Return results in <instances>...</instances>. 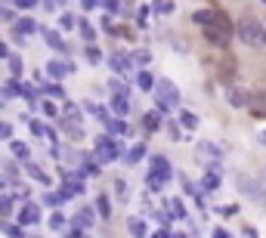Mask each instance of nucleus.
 <instances>
[{
	"label": "nucleus",
	"mask_w": 266,
	"mask_h": 238,
	"mask_svg": "<svg viewBox=\"0 0 266 238\" xmlns=\"http://www.w3.org/2000/svg\"><path fill=\"white\" fill-rule=\"evenodd\" d=\"M251 114H257V117H266V90H257V93H251Z\"/></svg>",
	"instance_id": "11"
},
{
	"label": "nucleus",
	"mask_w": 266,
	"mask_h": 238,
	"mask_svg": "<svg viewBox=\"0 0 266 238\" xmlns=\"http://www.w3.org/2000/svg\"><path fill=\"white\" fill-rule=\"evenodd\" d=\"M71 223H74V226H93V223H96V211H93V207H81L78 217H74Z\"/></svg>",
	"instance_id": "17"
},
{
	"label": "nucleus",
	"mask_w": 266,
	"mask_h": 238,
	"mask_svg": "<svg viewBox=\"0 0 266 238\" xmlns=\"http://www.w3.org/2000/svg\"><path fill=\"white\" fill-rule=\"evenodd\" d=\"M260 139H263V142H266V130H263V136H260Z\"/></svg>",
	"instance_id": "58"
},
{
	"label": "nucleus",
	"mask_w": 266,
	"mask_h": 238,
	"mask_svg": "<svg viewBox=\"0 0 266 238\" xmlns=\"http://www.w3.org/2000/svg\"><path fill=\"white\" fill-rule=\"evenodd\" d=\"M0 59H10V50H7V44L0 41Z\"/></svg>",
	"instance_id": "55"
},
{
	"label": "nucleus",
	"mask_w": 266,
	"mask_h": 238,
	"mask_svg": "<svg viewBox=\"0 0 266 238\" xmlns=\"http://www.w3.org/2000/svg\"><path fill=\"white\" fill-rule=\"evenodd\" d=\"M0 139H13V127L7 121H0Z\"/></svg>",
	"instance_id": "48"
},
{
	"label": "nucleus",
	"mask_w": 266,
	"mask_h": 238,
	"mask_svg": "<svg viewBox=\"0 0 266 238\" xmlns=\"http://www.w3.org/2000/svg\"><path fill=\"white\" fill-rule=\"evenodd\" d=\"M65 130H68V136H71V139H81V136H84V127H81V124L65 121Z\"/></svg>",
	"instance_id": "41"
},
{
	"label": "nucleus",
	"mask_w": 266,
	"mask_h": 238,
	"mask_svg": "<svg viewBox=\"0 0 266 238\" xmlns=\"http://www.w3.org/2000/svg\"><path fill=\"white\" fill-rule=\"evenodd\" d=\"M211 19H214V10H195V13H192V22H195V25H201V28H204Z\"/></svg>",
	"instance_id": "31"
},
{
	"label": "nucleus",
	"mask_w": 266,
	"mask_h": 238,
	"mask_svg": "<svg viewBox=\"0 0 266 238\" xmlns=\"http://www.w3.org/2000/svg\"><path fill=\"white\" fill-rule=\"evenodd\" d=\"M130 62H136V65H149V62H152V53H149V50H136V53L130 56Z\"/></svg>",
	"instance_id": "36"
},
{
	"label": "nucleus",
	"mask_w": 266,
	"mask_h": 238,
	"mask_svg": "<svg viewBox=\"0 0 266 238\" xmlns=\"http://www.w3.org/2000/svg\"><path fill=\"white\" fill-rule=\"evenodd\" d=\"M13 214V198L7 195V198H0V217H10Z\"/></svg>",
	"instance_id": "42"
},
{
	"label": "nucleus",
	"mask_w": 266,
	"mask_h": 238,
	"mask_svg": "<svg viewBox=\"0 0 266 238\" xmlns=\"http://www.w3.org/2000/svg\"><path fill=\"white\" fill-rule=\"evenodd\" d=\"M93 155L99 158V164H111V161H118V158H124V155H121V142H118L115 136H108V133L96 136Z\"/></svg>",
	"instance_id": "2"
},
{
	"label": "nucleus",
	"mask_w": 266,
	"mask_h": 238,
	"mask_svg": "<svg viewBox=\"0 0 266 238\" xmlns=\"http://www.w3.org/2000/svg\"><path fill=\"white\" fill-rule=\"evenodd\" d=\"M81 7H84V13H93L99 7V0H81Z\"/></svg>",
	"instance_id": "51"
},
{
	"label": "nucleus",
	"mask_w": 266,
	"mask_h": 238,
	"mask_svg": "<svg viewBox=\"0 0 266 238\" xmlns=\"http://www.w3.org/2000/svg\"><path fill=\"white\" fill-rule=\"evenodd\" d=\"M167 133H170V139H183V133H180V124H176V121H170V124H167Z\"/></svg>",
	"instance_id": "47"
},
{
	"label": "nucleus",
	"mask_w": 266,
	"mask_h": 238,
	"mask_svg": "<svg viewBox=\"0 0 266 238\" xmlns=\"http://www.w3.org/2000/svg\"><path fill=\"white\" fill-rule=\"evenodd\" d=\"M149 10H152V7H139V16H136V19H139V25H145V22H149Z\"/></svg>",
	"instance_id": "53"
},
{
	"label": "nucleus",
	"mask_w": 266,
	"mask_h": 238,
	"mask_svg": "<svg viewBox=\"0 0 266 238\" xmlns=\"http://www.w3.org/2000/svg\"><path fill=\"white\" fill-rule=\"evenodd\" d=\"M167 207H170V214H173V217H186V207H183V198H170V204H167Z\"/></svg>",
	"instance_id": "37"
},
{
	"label": "nucleus",
	"mask_w": 266,
	"mask_h": 238,
	"mask_svg": "<svg viewBox=\"0 0 266 238\" xmlns=\"http://www.w3.org/2000/svg\"><path fill=\"white\" fill-rule=\"evenodd\" d=\"M99 4H102L108 13H121V0H99Z\"/></svg>",
	"instance_id": "45"
},
{
	"label": "nucleus",
	"mask_w": 266,
	"mask_h": 238,
	"mask_svg": "<svg viewBox=\"0 0 266 238\" xmlns=\"http://www.w3.org/2000/svg\"><path fill=\"white\" fill-rule=\"evenodd\" d=\"M111 111H115L118 117H124L130 111V99L127 96H111Z\"/></svg>",
	"instance_id": "21"
},
{
	"label": "nucleus",
	"mask_w": 266,
	"mask_h": 238,
	"mask_svg": "<svg viewBox=\"0 0 266 238\" xmlns=\"http://www.w3.org/2000/svg\"><path fill=\"white\" fill-rule=\"evenodd\" d=\"M115 192H118L121 198H127V180H115Z\"/></svg>",
	"instance_id": "50"
},
{
	"label": "nucleus",
	"mask_w": 266,
	"mask_h": 238,
	"mask_svg": "<svg viewBox=\"0 0 266 238\" xmlns=\"http://www.w3.org/2000/svg\"><path fill=\"white\" fill-rule=\"evenodd\" d=\"M96 214H99L102 220L111 217V201H108V195H96Z\"/></svg>",
	"instance_id": "24"
},
{
	"label": "nucleus",
	"mask_w": 266,
	"mask_h": 238,
	"mask_svg": "<svg viewBox=\"0 0 266 238\" xmlns=\"http://www.w3.org/2000/svg\"><path fill=\"white\" fill-rule=\"evenodd\" d=\"M84 108L96 117V121H102V124H108V121H111V117L105 114V108H102V105H96V102H84Z\"/></svg>",
	"instance_id": "25"
},
{
	"label": "nucleus",
	"mask_w": 266,
	"mask_h": 238,
	"mask_svg": "<svg viewBox=\"0 0 266 238\" xmlns=\"http://www.w3.org/2000/svg\"><path fill=\"white\" fill-rule=\"evenodd\" d=\"M158 124H161L158 111H149V114L142 117V130H149V133H155V130H158Z\"/></svg>",
	"instance_id": "26"
},
{
	"label": "nucleus",
	"mask_w": 266,
	"mask_h": 238,
	"mask_svg": "<svg viewBox=\"0 0 266 238\" xmlns=\"http://www.w3.org/2000/svg\"><path fill=\"white\" fill-rule=\"evenodd\" d=\"M226 99H229V105H232V108H248V105H251V93H248V90H242V87H229Z\"/></svg>",
	"instance_id": "7"
},
{
	"label": "nucleus",
	"mask_w": 266,
	"mask_h": 238,
	"mask_svg": "<svg viewBox=\"0 0 266 238\" xmlns=\"http://www.w3.org/2000/svg\"><path fill=\"white\" fill-rule=\"evenodd\" d=\"M25 170H28V173H31V176L37 180V183H44V186H50V176H47V173H44L41 167H37V164H31V161H25Z\"/></svg>",
	"instance_id": "28"
},
{
	"label": "nucleus",
	"mask_w": 266,
	"mask_h": 238,
	"mask_svg": "<svg viewBox=\"0 0 266 238\" xmlns=\"http://www.w3.org/2000/svg\"><path fill=\"white\" fill-rule=\"evenodd\" d=\"M201 31H204V37H208L214 47H226V44L232 41V22H229V16L220 13V10H214V19Z\"/></svg>",
	"instance_id": "1"
},
{
	"label": "nucleus",
	"mask_w": 266,
	"mask_h": 238,
	"mask_svg": "<svg viewBox=\"0 0 266 238\" xmlns=\"http://www.w3.org/2000/svg\"><path fill=\"white\" fill-rule=\"evenodd\" d=\"M44 41L53 47V50H59V53H65L68 47H65V41L59 37V31H50V28H44Z\"/></svg>",
	"instance_id": "18"
},
{
	"label": "nucleus",
	"mask_w": 266,
	"mask_h": 238,
	"mask_svg": "<svg viewBox=\"0 0 266 238\" xmlns=\"http://www.w3.org/2000/svg\"><path fill=\"white\" fill-rule=\"evenodd\" d=\"M127 232H130V238H149V223L142 217H130L127 220Z\"/></svg>",
	"instance_id": "9"
},
{
	"label": "nucleus",
	"mask_w": 266,
	"mask_h": 238,
	"mask_svg": "<svg viewBox=\"0 0 266 238\" xmlns=\"http://www.w3.org/2000/svg\"><path fill=\"white\" fill-rule=\"evenodd\" d=\"M142 158H145V142H136V145L124 155V161H127V164H139Z\"/></svg>",
	"instance_id": "19"
},
{
	"label": "nucleus",
	"mask_w": 266,
	"mask_h": 238,
	"mask_svg": "<svg viewBox=\"0 0 266 238\" xmlns=\"http://www.w3.org/2000/svg\"><path fill=\"white\" fill-rule=\"evenodd\" d=\"M41 111H44L47 117H56V114H59V108H56V105H53L50 99H47V102H41Z\"/></svg>",
	"instance_id": "44"
},
{
	"label": "nucleus",
	"mask_w": 266,
	"mask_h": 238,
	"mask_svg": "<svg viewBox=\"0 0 266 238\" xmlns=\"http://www.w3.org/2000/svg\"><path fill=\"white\" fill-rule=\"evenodd\" d=\"M87 62H90V65H99V62H102V50L90 44V47H87Z\"/></svg>",
	"instance_id": "35"
},
{
	"label": "nucleus",
	"mask_w": 266,
	"mask_h": 238,
	"mask_svg": "<svg viewBox=\"0 0 266 238\" xmlns=\"http://www.w3.org/2000/svg\"><path fill=\"white\" fill-rule=\"evenodd\" d=\"M155 99H158V111H170L180 105V90L170 81H158L155 84Z\"/></svg>",
	"instance_id": "4"
},
{
	"label": "nucleus",
	"mask_w": 266,
	"mask_h": 238,
	"mask_svg": "<svg viewBox=\"0 0 266 238\" xmlns=\"http://www.w3.org/2000/svg\"><path fill=\"white\" fill-rule=\"evenodd\" d=\"M108 90L115 93V96H130V90H127V84L121 81V77H111V81H108Z\"/></svg>",
	"instance_id": "29"
},
{
	"label": "nucleus",
	"mask_w": 266,
	"mask_h": 238,
	"mask_svg": "<svg viewBox=\"0 0 266 238\" xmlns=\"http://www.w3.org/2000/svg\"><path fill=\"white\" fill-rule=\"evenodd\" d=\"M239 189H242L245 195H251V198H257V201H263V204H266V195H263V189H260V186H254L248 176H239Z\"/></svg>",
	"instance_id": "12"
},
{
	"label": "nucleus",
	"mask_w": 266,
	"mask_h": 238,
	"mask_svg": "<svg viewBox=\"0 0 266 238\" xmlns=\"http://www.w3.org/2000/svg\"><path fill=\"white\" fill-rule=\"evenodd\" d=\"M65 226H68V220H65V214H62V211L50 214V229H53V232H59V229H65Z\"/></svg>",
	"instance_id": "32"
},
{
	"label": "nucleus",
	"mask_w": 266,
	"mask_h": 238,
	"mask_svg": "<svg viewBox=\"0 0 266 238\" xmlns=\"http://www.w3.org/2000/svg\"><path fill=\"white\" fill-rule=\"evenodd\" d=\"M180 124H183L186 130H195V127H198V117H195L192 111H183V117H180Z\"/></svg>",
	"instance_id": "34"
},
{
	"label": "nucleus",
	"mask_w": 266,
	"mask_h": 238,
	"mask_svg": "<svg viewBox=\"0 0 266 238\" xmlns=\"http://www.w3.org/2000/svg\"><path fill=\"white\" fill-rule=\"evenodd\" d=\"M22 229H25V226H19V223H7V235H10V238H28Z\"/></svg>",
	"instance_id": "40"
},
{
	"label": "nucleus",
	"mask_w": 266,
	"mask_h": 238,
	"mask_svg": "<svg viewBox=\"0 0 266 238\" xmlns=\"http://www.w3.org/2000/svg\"><path fill=\"white\" fill-rule=\"evenodd\" d=\"M16 223H19V226H37V223H41V207H37L34 201L22 204V207H19V217H16Z\"/></svg>",
	"instance_id": "5"
},
{
	"label": "nucleus",
	"mask_w": 266,
	"mask_h": 238,
	"mask_svg": "<svg viewBox=\"0 0 266 238\" xmlns=\"http://www.w3.org/2000/svg\"><path fill=\"white\" fill-rule=\"evenodd\" d=\"M10 152L19 158V161H28V158H31V148L25 142H19V139H10Z\"/></svg>",
	"instance_id": "22"
},
{
	"label": "nucleus",
	"mask_w": 266,
	"mask_h": 238,
	"mask_svg": "<svg viewBox=\"0 0 266 238\" xmlns=\"http://www.w3.org/2000/svg\"><path fill=\"white\" fill-rule=\"evenodd\" d=\"M201 186H204L208 192H214V189H220V167H211V170L204 173V180H201Z\"/></svg>",
	"instance_id": "20"
},
{
	"label": "nucleus",
	"mask_w": 266,
	"mask_h": 238,
	"mask_svg": "<svg viewBox=\"0 0 266 238\" xmlns=\"http://www.w3.org/2000/svg\"><path fill=\"white\" fill-rule=\"evenodd\" d=\"M195 152H198V158H201V161H211V164L217 167V158H220V148H217L214 142H198V145H195Z\"/></svg>",
	"instance_id": "10"
},
{
	"label": "nucleus",
	"mask_w": 266,
	"mask_h": 238,
	"mask_svg": "<svg viewBox=\"0 0 266 238\" xmlns=\"http://www.w3.org/2000/svg\"><path fill=\"white\" fill-rule=\"evenodd\" d=\"M16 4H19V7H22V10H31V7H34V4H37V0H16Z\"/></svg>",
	"instance_id": "54"
},
{
	"label": "nucleus",
	"mask_w": 266,
	"mask_h": 238,
	"mask_svg": "<svg viewBox=\"0 0 266 238\" xmlns=\"http://www.w3.org/2000/svg\"><path fill=\"white\" fill-rule=\"evenodd\" d=\"M149 170H155V173H170L173 176V167L164 155H152V161H149Z\"/></svg>",
	"instance_id": "15"
},
{
	"label": "nucleus",
	"mask_w": 266,
	"mask_h": 238,
	"mask_svg": "<svg viewBox=\"0 0 266 238\" xmlns=\"http://www.w3.org/2000/svg\"><path fill=\"white\" fill-rule=\"evenodd\" d=\"M41 90H44L47 96H62V87H59V84H44Z\"/></svg>",
	"instance_id": "46"
},
{
	"label": "nucleus",
	"mask_w": 266,
	"mask_h": 238,
	"mask_svg": "<svg viewBox=\"0 0 266 238\" xmlns=\"http://www.w3.org/2000/svg\"><path fill=\"white\" fill-rule=\"evenodd\" d=\"M31 133L34 136H47V139H56V133L44 124V121H31Z\"/></svg>",
	"instance_id": "27"
},
{
	"label": "nucleus",
	"mask_w": 266,
	"mask_h": 238,
	"mask_svg": "<svg viewBox=\"0 0 266 238\" xmlns=\"http://www.w3.org/2000/svg\"><path fill=\"white\" fill-rule=\"evenodd\" d=\"M10 71H13V77H19V74L25 71V62H22L19 56H10Z\"/></svg>",
	"instance_id": "39"
},
{
	"label": "nucleus",
	"mask_w": 266,
	"mask_h": 238,
	"mask_svg": "<svg viewBox=\"0 0 266 238\" xmlns=\"http://www.w3.org/2000/svg\"><path fill=\"white\" fill-rule=\"evenodd\" d=\"M263 31H266V25H260L254 16H245V19L239 22V28H235L239 41L248 44V47H260V44H263Z\"/></svg>",
	"instance_id": "3"
},
{
	"label": "nucleus",
	"mask_w": 266,
	"mask_h": 238,
	"mask_svg": "<svg viewBox=\"0 0 266 238\" xmlns=\"http://www.w3.org/2000/svg\"><path fill=\"white\" fill-rule=\"evenodd\" d=\"M108 65H111V71H115V74H121V77H124V71L130 68V56H124V53H115V56L108 59Z\"/></svg>",
	"instance_id": "16"
},
{
	"label": "nucleus",
	"mask_w": 266,
	"mask_h": 238,
	"mask_svg": "<svg viewBox=\"0 0 266 238\" xmlns=\"http://www.w3.org/2000/svg\"><path fill=\"white\" fill-rule=\"evenodd\" d=\"M263 44H266V31H263Z\"/></svg>",
	"instance_id": "59"
},
{
	"label": "nucleus",
	"mask_w": 266,
	"mask_h": 238,
	"mask_svg": "<svg viewBox=\"0 0 266 238\" xmlns=\"http://www.w3.org/2000/svg\"><path fill=\"white\" fill-rule=\"evenodd\" d=\"M214 238H229V232H226V229H214Z\"/></svg>",
	"instance_id": "56"
},
{
	"label": "nucleus",
	"mask_w": 266,
	"mask_h": 238,
	"mask_svg": "<svg viewBox=\"0 0 266 238\" xmlns=\"http://www.w3.org/2000/svg\"><path fill=\"white\" fill-rule=\"evenodd\" d=\"M4 189H7V180H4V176H0V192H4Z\"/></svg>",
	"instance_id": "57"
},
{
	"label": "nucleus",
	"mask_w": 266,
	"mask_h": 238,
	"mask_svg": "<svg viewBox=\"0 0 266 238\" xmlns=\"http://www.w3.org/2000/svg\"><path fill=\"white\" fill-rule=\"evenodd\" d=\"M155 84H158V81H155V77H152L149 71H139V74H136V87H139V90L149 93V90H155Z\"/></svg>",
	"instance_id": "23"
},
{
	"label": "nucleus",
	"mask_w": 266,
	"mask_h": 238,
	"mask_svg": "<svg viewBox=\"0 0 266 238\" xmlns=\"http://www.w3.org/2000/svg\"><path fill=\"white\" fill-rule=\"evenodd\" d=\"M74 71L71 62H59V59H47V74L53 77V81H62V77H68Z\"/></svg>",
	"instance_id": "6"
},
{
	"label": "nucleus",
	"mask_w": 266,
	"mask_h": 238,
	"mask_svg": "<svg viewBox=\"0 0 266 238\" xmlns=\"http://www.w3.org/2000/svg\"><path fill=\"white\" fill-rule=\"evenodd\" d=\"M155 10H158V13H164V16H167V13H173V0H155Z\"/></svg>",
	"instance_id": "43"
},
{
	"label": "nucleus",
	"mask_w": 266,
	"mask_h": 238,
	"mask_svg": "<svg viewBox=\"0 0 266 238\" xmlns=\"http://www.w3.org/2000/svg\"><path fill=\"white\" fill-rule=\"evenodd\" d=\"M62 4H65V0H44V7H47L50 13H56V10H62Z\"/></svg>",
	"instance_id": "49"
},
{
	"label": "nucleus",
	"mask_w": 266,
	"mask_h": 238,
	"mask_svg": "<svg viewBox=\"0 0 266 238\" xmlns=\"http://www.w3.org/2000/svg\"><path fill=\"white\" fill-rule=\"evenodd\" d=\"M13 31H16V37L22 41L25 34H34L37 31V25H34V19H28V16H22V19H16V25H13Z\"/></svg>",
	"instance_id": "14"
},
{
	"label": "nucleus",
	"mask_w": 266,
	"mask_h": 238,
	"mask_svg": "<svg viewBox=\"0 0 266 238\" xmlns=\"http://www.w3.org/2000/svg\"><path fill=\"white\" fill-rule=\"evenodd\" d=\"M59 28H62V31H71V28H78V19H74L71 13H62V16H59Z\"/></svg>",
	"instance_id": "33"
},
{
	"label": "nucleus",
	"mask_w": 266,
	"mask_h": 238,
	"mask_svg": "<svg viewBox=\"0 0 266 238\" xmlns=\"http://www.w3.org/2000/svg\"><path fill=\"white\" fill-rule=\"evenodd\" d=\"M78 28H81V37H84L87 44H90L93 37H96V31H93V25H90V22H78Z\"/></svg>",
	"instance_id": "38"
},
{
	"label": "nucleus",
	"mask_w": 266,
	"mask_h": 238,
	"mask_svg": "<svg viewBox=\"0 0 266 238\" xmlns=\"http://www.w3.org/2000/svg\"><path fill=\"white\" fill-rule=\"evenodd\" d=\"M105 127H108V136H115V139H118V136L124 139V136L130 133V127H127V121H124V117H111V121H108Z\"/></svg>",
	"instance_id": "13"
},
{
	"label": "nucleus",
	"mask_w": 266,
	"mask_h": 238,
	"mask_svg": "<svg viewBox=\"0 0 266 238\" xmlns=\"http://www.w3.org/2000/svg\"><path fill=\"white\" fill-rule=\"evenodd\" d=\"M65 121H71V124H81V108L74 105V102H65Z\"/></svg>",
	"instance_id": "30"
},
{
	"label": "nucleus",
	"mask_w": 266,
	"mask_h": 238,
	"mask_svg": "<svg viewBox=\"0 0 266 238\" xmlns=\"http://www.w3.org/2000/svg\"><path fill=\"white\" fill-rule=\"evenodd\" d=\"M167 183H170V173H155V170H149V173H145V186H149V192H161Z\"/></svg>",
	"instance_id": "8"
},
{
	"label": "nucleus",
	"mask_w": 266,
	"mask_h": 238,
	"mask_svg": "<svg viewBox=\"0 0 266 238\" xmlns=\"http://www.w3.org/2000/svg\"><path fill=\"white\" fill-rule=\"evenodd\" d=\"M65 238H84V232H81V226H71V229L65 232Z\"/></svg>",
	"instance_id": "52"
}]
</instances>
